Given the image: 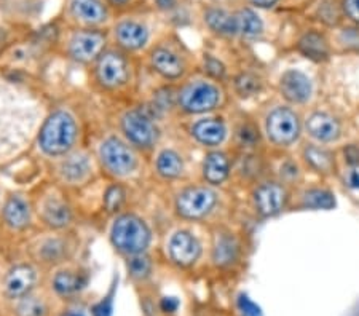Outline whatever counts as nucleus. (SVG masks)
I'll list each match as a JSON object with an SVG mask.
<instances>
[{"label": "nucleus", "mask_w": 359, "mask_h": 316, "mask_svg": "<svg viewBox=\"0 0 359 316\" xmlns=\"http://www.w3.org/2000/svg\"><path fill=\"white\" fill-rule=\"evenodd\" d=\"M75 136H77V126H75L72 115L65 111H57L46 120L40 131V149L51 157L65 155L74 146Z\"/></svg>", "instance_id": "1"}, {"label": "nucleus", "mask_w": 359, "mask_h": 316, "mask_svg": "<svg viewBox=\"0 0 359 316\" xmlns=\"http://www.w3.org/2000/svg\"><path fill=\"white\" fill-rule=\"evenodd\" d=\"M111 240L115 248L126 254H142L149 246L150 230L139 217L133 214L120 216L114 222Z\"/></svg>", "instance_id": "2"}, {"label": "nucleus", "mask_w": 359, "mask_h": 316, "mask_svg": "<svg viewBox=\"0 0 359 316\" xmlns=\"http://www.w3.org/2000/svg\"><path fill=\"white\" fill-rule=\"evenodd\" d=\"M125 136L139 147H152L158 139V130L154 123V115L147 109H135L125 114L121 120Z\"/></svg>", "instance_id": "3"}, {"label": "nucleus", "mask_w": 359, "mask_h": 316, "mask_svg": "<svg viewBox=\"0 0 359 316\" xmlns=\"http://www.w3.org/2000/svg\"><path fill=\"white\" fill-rule=\"evenodd\" d=\"M214 205H216V193L206 187L187 188L176 200L177 212L187 219H198L206 216Z\"/></svg>", "instance_id": "4"}, {"label": "nucleus", "mask_w": 359, "mask_h": 316, "mask_svg": "<svg viewBox=\"0 0 359 316\" xmlns=\"http://www.w3.org/2000/svg\"><path fill=\"white\" fill-rule=\"evenodd\" d=\"M101 160L106 168L117 176H125L135 170L136 157L126 144L117 137H109L101 146Z\"/></svg>", "instance_id": "5"}, {"label": "nucleus", "mask_w": 359, "mask_h": 316, "mask_svg": "<svg viewBox=\"0 0 359 316\" xmlns=\"http://www.w3.org/2000/svg\"><path fill=\"white\" fill-rule=\"evenodd\" d=\"M179 102L184 111L201 114L216 107L219 102V91L214 85L206 82H195L181 91Z\"/></svg>", "instance_id": "6"}, {"label": "nucleus", "mask_w": 359, "mask_h": 316, "mask_svg": "<svg viewBox=\"0 0 359 316\" xmlns=\"http://www.w3.org/2000/svg\"><path fill=\"white\" fill-rule=\"evenodd\" d=\"M267 133L271 141L281 146L294 142L299 136L297 115L289 109H276L267 118Z\"/></svg>", "instance_id": "7"}, {"label": "nucleus", "mask_w": 359, "mask_h": 316, "mask_svg": "<svg viewBox=\"0 0 359 316\" xmlns=\"http://www.w3.org/2000/svg\"><path fill=\"white\" fill-rule=\"evenodd\" d=\"M96 77L107 88H117L128 78V66L125 57L117 51H106L100 56L96 66Z\"/></svg>", "instance_id": "8"}, {"label": "nucleus", "mask_w": 359, "mask_h": 316, "mask_svg": "<svg viewBox=\"0 0 359 316\" xmlns=\"http://www.w3.org/2000/svg\"><path fill=\"white\" fill-rule=\"evenodd\" d=\"M104 43H106V39L101 32H79L72 37L69 51H71L74 60L88 62L102 55L101 51L104 48Z\"/></svg>", "instance_id": "9"}, {"label": "nucleus", "mask_w": 359, "mask_h": 316, "mask_svg": "<svg viewBox=\"0 0 359 316\" xmlns=\"http://www.w3.org/2000/svg\"><path fill=\"white\" fill-rule=\"evenodd\" d=\"M200 245L189 232H177L170 240V256L179 266L187 267L198 259Z\"/></svg>", "instance_id": "10"}, {"label": "nucleus", "mask_w": 359, "mask_h": 316, "mask_svg": "<svg viewBox=\"0 0 359 316\" xmlns=\"http://www.w3.org/2000/svg\"><path fill=\"white\" fill-rule=\"evenodd\" d=\"M254 201L260 214L275 216L286 203V192L278 184H264L254 193Z\"/></svg>", "instance_id": "11"}, {"label": "nucleus", "mask_w": 359, "mask_h": 316, "mask_svg": "<svg viewBox=\"0 0 359 316\" xmlns=\"http://www.w3.org/2000/svg\"><path fill=\"white\" fill-rule=\"evenodd\" d=\"M36 284V270L29 266H18L10 270L5 280V291L11 298H21L29 294Z\"/></svg>", "instance_id": "12"}, {"label": "nucleus", "mask_w": 359, "mask_h": 316, "mask_svg": "<svg viewBox=\"0 0 359 316\" xmlns=\"http://www.w3.org/2000/svg\"><path fill=\"white\" fill-rule=\"evenodd\" d=\"M281 91L286 99L292 102H304L311 95V82L305 74L289 71L281 77Z\"/></svg>", "instance_id": "13"}, {"label": "nucleus", "mask_w": 359, "mask_h": 316, "mask_svg": "<svg viewBox=\"0 0 359 316\" xmlns=\"http://www.w3.org/2000/svg\"><path fill=\"white\" fill-rule=\"evenodd\" d=\"M118 43L128 50H137L146 45L149 39L147 29L135 21H123L115 29Z\"/></svg>", "instance_id": "14"}, {"label": "nucleus", "mask_w": 359, "mask_h": 316, "mask_svg": "<svg viewBox=\"0 0 359 316\" xmlns=\"http://www.w3.org/2000/svg\"><path fill=\"white\" fill-rule=\"evenodd\" d=\"M150 61H152V67L155 71L166 78H177L184 72L181 57L166 48L155 50L152 56H150Z\"/></svg>", "instance_id": "15"}, {"label": "nucleus", "mask_w": 359, "mask_h": 316, "mask_svg": "<svg viewBox=\"0 0 359 316\" xmlns=\"http://www.w3.org/2000/svg\"><path fill=\"white\" fill-rule=\"evenodd\" d=\"M306 130H309V133L311 136L323 142L334 141L340 133V126L337 123V120H334L331 115L327 114L311 115L309 122H306Z\"/></svg>", "instance_id": "16"}, {"label": "nucleus", "mask_w": 359, "mask_h": 316, "mask_svg": "<svg viewBox=\"0 0 359 316\" xmlns=\"http://www.w3.org/2000/svg\"><path fill=\"white\" fill-rule=\"evenodd\" d=\"M72 13L86 25H100L107 20V11L100 0H72Z\"/></svg>", "instance_id": "17"}, {"label": "nucleus", "mask_w": 359, "mask_h": 316, "mask_svg": "<svg viewBox=\"0 0 359 316\" xmlns=\"http://www.w3.org/2000/svg\"><path fill=\"white\" fill-rule=\"evenodd\" d=\"M194 136L201 144L206 146H217L221 144L225 137V126L217 118H206L200 120L198 123L194 126Z\"/></svg>", "instance_id": "18"}, {"label": "nucleus", "mask_w": 359, "mask_h": 316, "mask_svg": "<svg viewBox=\"0 0 359 316\" xmlns=\"http://www.w3.org/2000/svg\"><path fill=\"white\" fill-rule=\"evenodd\" d=\"M205 20L212 31L219 34H225V36H236L238 34V20H236V13L230 15L227 11L211 8L206 11Z\"/></svg>", "instance_id": "19"}, {"label": "nucleus", "mask_w": 359, "mask_h": 316, "mask_svg": "<svg viewBox=\"0 0 359 316\" xmlns=\"http://www.w3.org/2000/svg\"><path fill=\"white\" fill-rule=\"evenodd\" d=\"M203 176L210 184H221L229 176V160L221 152L210 153L203 163Z\"/></svg>", "instance_id": "20"}, {"label": "nucleus", "mask_w": 359, "mask_h": 316, "mask_svg": "<svg viewBox=\"0 0 359 316\" xmlns=\"http://www.w3.org/2000/svg\"><path fill=\"white\" fill-rule=\"evenodd\" d=\"M4 217L11 228L18 230L27 226L29 219H31V212H29V206L25 200L11 197L4 208Z\"/></svg>", "instance_id": "21"}, {"label": "nucleus", "mask_w": 359, "mask_h": 316, "mask_svg": "<svg viewBox=\"0 0 359 316\" xmlns=\"http://www.w3.org/2000/svg\"><path fill=\"white\" fill-rule=\"evenodd\" d=\"M72 219L71 209L69 206L61 200H48L43 206V221L48 224L50 227L62 228L66 227Z\"/></svg>", "instance_id": "22"}, {"label": "nucleus", "mask_w": 359, "mask_h": 316, "mask_svg": "<svg viewBox=\"0 0 359 316\" xmlns=\"http://www.w3.org/2000/svg\"><path fill=\"white\" fill-rule=\"evenodd\" d=\"M88 278L74 272H60L53 280V287L60 296H74L85 289Z\"/></svg>", "instance_id": "23"}, {"label": "nucleus", "mask_w": 359, "mask_h": 316, "mask_svg": "<svg viewBox=\"0 0 359 316\" xmlns=\"http://www.w3.org/2000/svg\"><path fill=\"white\" fill-rule=\"evenodd\" d=\"M299 50L302 51L306 57H310V60L313 61H324L327 60L329 56V48H327L326 40L316 32L305 34L299 42Z\"/></svg>", "instance_id": "24"}, {"label": "nucleus", "mask_w": 359, "mask_h": 316, "mask_svg": "<svg viewBox=\"0 0 359 316\" xmlns=\"http://www.w3.org/2000/svg\"><path fill=\"white\" fill-rule=\"evenodd\" d=\"M184 163L181 157L172 151H163L157 158V171L160 176L166 177V179H172L182 174Z\"/></svg>", "instance_id": "25"}, {"label": "nucleus", "mask_w": 359, "mask_h": 316, "mask_svg": "<svg viewBox=\"0 0 359 316\" xmlns=\"http://www.w3.org/2000/svg\"><path fill=\"white\" fill-rule=\"evenodd\" d=\"M88 172V160L83 155H74L61 165V174L69 182H80Z\"/></svg>", "instance_id": "26"}, {"label": "nucleus", "mask_w": 359, "mask_h": 316, "mask_svg": "<svg viewBox=\"0 0 359 316\" xmlns=\"http://www.w3.org/2000/svg\"><path fill=\"white\" fill-rule=\"evenodd\" d=\"M238 20V34L245 37H256L262 32V21L252 10H240L236 13Z\"/></svg>", "instance_id": "27"}, {"label": "nucleus", "mask_w": 359, "mask_h": 316, "mask_svg": "<svg viewBox=\"0 0 359 316\" xmlns=\"http://www.w3.org/2000/svg\"><path fill=\"white\" fill-rule=\"evenodd\" d=\"M236 252H238V248H236V243L233 238L230 237H222L217 240L216 243V248H214V254L212 259L214 262L217 263V266H229L235 261L236 257Z\"/></svg>", "instance_id": "28"}, {"label": "nucleus", "mask_w": 359, "mask_h": 316, "mask_svg": "<svg viewBox=\"0 0 359 316\" xmlns=\"http://www.w3.org/2000/svg\"><path fill=\"white\" fill-rule=\"evenodd\" d=\"M304 206H306V208H313V209H332L335 206V200L331 192L315 188V191H310L305 193Z\"/></svg>", "instance_id": "29"}, {"label": "nucleus", "mask_w": 359, "mask_h": 316, "mask_svg": "<svg viewBox=\"0 0 359 316\" xmlns=\"http://www.w3.org/2000/svg\"><path fill=\"white\" fill-rule=\"evenodd\" d=\"M305 158L313 168L320 171H331L334 166L332 155L320 147H309L305 151Z\"/></svg>", "instance_id": "30"}, {"label": "nucleus", "mask_w": 359, "mask_h": 316, "mask_svg": "<svg viewBox=\"0 0 359 316\" xmlns=\"http://www.w3.org/2000/svg\"><path fill=\"white\" fill-rule=\"evenodd\" d=\"M18 316H46V305L37 297L25 296L16 307Z\"/></svg>", "instance_id": "31"}, {"label": "nucleus", "mask_w": 359, "mask_h": 316, "mask_svg": "<svg viewBox=\"0 0 359 316\" xmlns=\"http://www.w3.org/2000/svg\"><path fill=\"white\" fill-rule=\"evenodd\" d=\"M66 246L61 240H48L45 241L40 248V256L45 262H57L60 259L65 257Z\"/></svg>", "instance_id": "32"}, {"label": "nucleus", "mask_w": 359, "mask_h": 316, "mask_svg": "<svg viewBox=\"0 0 359 316\" xmlns=\"http://www.w3.org/2000/svg\"><path fill=\"white\" fill-rule=\"evenodd\" d=\"M128 270H130L131 277L142 280V278L149 277L150 270H152V263H150L149 257L144 256V252H142V254L131 256L130 262H128Z\"/></svg>", "instance_id": "33"}, {"label": "nucleus", "mask_w": 359, "mask_h": 316, "mask_svg": "<svg viewBox=\"0 0 359 316\" xmlns=\"http://www.w3.org/2000/svg\"><path fill=\"white\" fill-rule=\"evenodd\" d=\"M236 91L243 96V97H248L256 93L260 88V83H259V78H256L251 74H243L238 78H236Z\"/></svg>", "instance_id": "34"}, {"label": "nucleus", "mask_w": 359, "mask_h": 316, "mask_svg": "<svg viewBox=\"0 0 359 316\" xmlns=\"http://www.w3.org/2000/svg\"><path fill=\"white\" fill-rule=\"evenodd\" d=\"M123 201H125V192L120 186H112L111 188H107L106 197H104V206H106V209L109 212L117 211Z\"/></svg>", "instance_id": "35"}, {"label": "nucleus", "mask_w": 359, "mask_h": 316, "mask_svg": "<svg viewBox=\"0 0 359 316\" xmlns=\"http://www.w3.org/2000/svg\"><path fill=\"white\" fill-rule=\"evenodd\" d=\"M238 308L241 316H262V310L256 305L248 296H240L238 298Z\"/></svg>", "instance_id": "36"}, {"label": "nucleus", "mask_w": 359, "mask_h": 316, "mask_svg": "<svg viewBox=\"0 0 359 316\" xmlns=\"http://www.w3.org/2000/svg\"><path fill=\"white\" fill-rule=\"evenodd\" d=\"M112 310H114V298L112 294H109L107 297H104L100 303H96L93 307V316H112Z\"/></svg>", "instance_id": "37"}, {"label": "nucleus", "mask_w": 359, "mask_h": 316, "mask_svg": "<svg viewBox=\"0 0 359 316\" xmlns=\"http://www.w3.org/2000/svg\"><path fill=\"white\" fill-rule=\"evenodd\" d=\"M205 71L212 77L221 78V77H224L225 69H224L221 62H219L217 60H214V57H206V60H205Z\"/></svg>", "instance_id": "38"}, {"label": "nucleus", "mask_w": 359, "mask_h": 316, "mask_svg": "<svg viewBox=\"0 0 359 316\" xmlns=\"http://www.w3.org/2000/svg\"><path fill=\"white\" fill-rule=\"evenodd\" d=\"M238 136H240L241 144H246V146H252V144L259 139V135L256 133V130H252L251 126H243Z\"/></svg>", "instance_id": "39"}, {"label": "nucleus", "mask_w": 359, "mask_h": 316, "mask_svg": "<svg viewBox=\"0 0 359 316\" xmlns=\"http://www.w3.org/2000/svg\"><path fill=\"white\" fill-rule=\"evenodd\" d=\"M345 11L351 20L359 22V0H345Z\"/></svg>", "instance_id": "40"}, {"label": "nucleus", "mask_w": 359, "mask_h": 316, "mask_svg": "<svg viewBox=\"0 0 359 316\" xmlns=\"http://www.w3.org/2000/svg\"><path fill=\"white\" fill-rule=\"evenodd\" d=\"M160 307H161V310H163V312H166V313H172V312H176V310H177V307H179V301H177L176 297H165L163 301H161Z\"/></svg>", "instance_id": "41"}, {"label": "nucleus", "mask_w": 359, "mask_h": 316, "mask_svg": "<svg viewBox=\"0 0 359 316\" xmlns=\"http://www.w3.org/2000/svg\"><path fill=\"white\" fill-rule=\"evenodd\" d=\"M348 184L351 188H359V171H351L348 176Z\"/></svg>", "instance_id": "42"}, {"label": "nucleus", "mask_w": 359, "mask_h": 316, "mask_svg": "<svg viewBox=\"0 0 359 316\" xmlns=\"http://www.w3.org/2000/svg\"><path fill=\"white\" fill-rule=\"evenodd\" d=\"M157 5L161 10H170L176 5V0H157Z\"/></svg>", "instance_id": "43"}, {"label": "nucleus", "mask_w": 359, "mask_h": 316, "mask_svg": "<svg viewBox=\"0 0 359 316\" xmlns=\"http://www.w3.org/2000/svg\"><path fill=\"white\" fill-rule=\"evenodd\" d=\"M254 5H257V7H262V8H269L271 5L276 4V0H251Z\"/></svg>", "instance_id": "44"}, {"label": "nucleus", "mask_w": 359, "mask_h": 316, "mask_svg": "<svg viewBox=\"0 0 359 316\" xmlns=\"http://www.w3.org/2000/svg\"><path fill=\"white\" fill-rule=\"evenodd\" d=\"M62 316H86L83 310H67Z\"/></svg>", "instance_id": "45"}, {"label": "nucleus", "mask_w": 359, "mask_h": 316, "mask_svg": "<svg viewBox=\"0 0 359 316\" xmlns=\"http://www.w3.org/2000/svg\"><path fill=\"white\" fill-rule=\"evenodd\" d=\"M111 2L115 4V5H123V4L128 2V0H111Z\"/></svg>", "instance_id": "46"}]
</instances>
